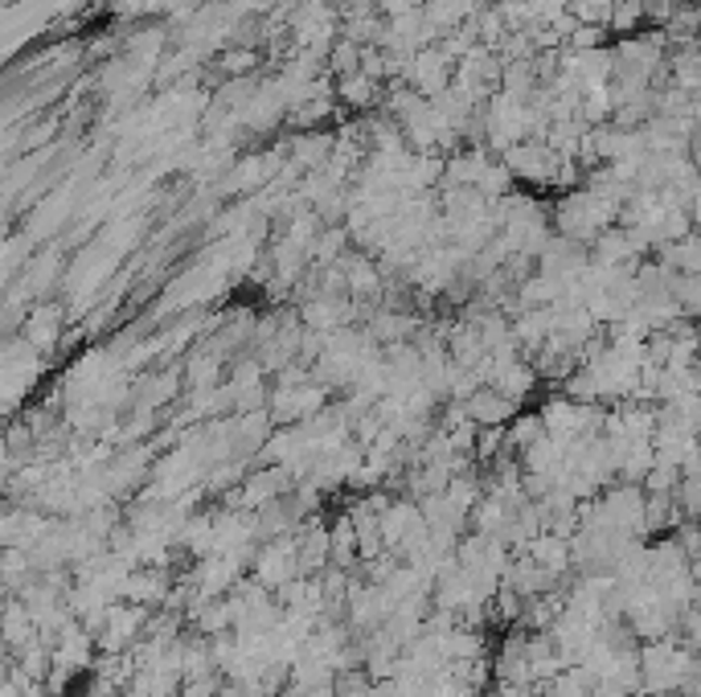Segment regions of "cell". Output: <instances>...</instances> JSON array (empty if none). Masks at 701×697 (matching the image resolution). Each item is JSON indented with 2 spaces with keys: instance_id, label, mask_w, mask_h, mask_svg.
Wrapping results in <instances>:
<instances>
[{
  "instance_id": "cell-2",
  "label": "cell",
  "mask_w": 701,
  "mask_h": 697,
  "mask_svg": "<svg viewBox=\"0 0 701 697\" xmlns=\"http://www.w3.org/2000/svg\"><path fill=\"white\" fill-rule=\"evenodd\" d=\"M336 94H341V103H345V107H373V103H378V94H382V83L357 71V74H345V78L336 83Z\"/></svg>"
},
{
  "instance_id": "cell-1",
  "label": "cell",
  "mask_w": 701,
  "mask_h": 697,
  "mask_svg": "<svg viewBox=\"0 0 701 697\" xmlns=\"http://www.w3.org/2000/svg\"><path fill=\"white\" fill-rule=\"evenodd\" d=\"M403 78H406V87H415L423 99H439V94L456 83V62L443 54V46H426V50L406 58Z\"/></svg>"
},
{
  "instance_id": "cell-4",
  "label": "cell",
  "mask_w": 701,
  "mask_h": 697,
  "mask_svg": "<svg viewBox=\"0 0 701 697\" xmlns=\"http://www.w3.org/2000/svg\"><path fill=\"white\" fill-rule=\"evenodd\" d=\"M640 21H648V0H615V9H611V29L615 34L632 37L640 29Z\"/></svg>"
},
{
  "instance_id": "cell-3",
  "label": "cell",
  "mask_w": 701,
  "mask_h": 697,
  "mask_svg": "<svg viewBox=\"0 0 701 697\" xmlns=\"http://www.w3.org/2000/svg\"><path fill=\"white\" fill-rule=\"evenodd\" d=\"M361 58H366V46H357L349 37H336L329 50V71L336 78H345V74H357L361 71Z\"/></svg>"
}]
</instances>
